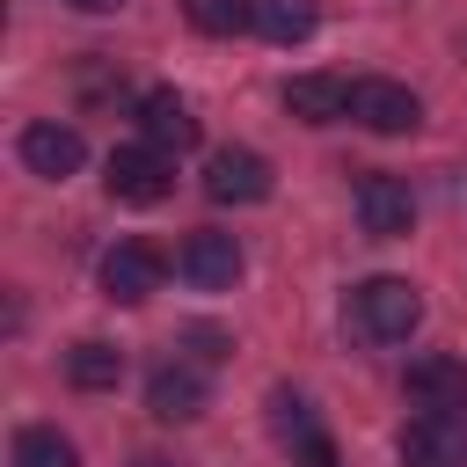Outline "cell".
Wrapping results in <instances>:
<instances>
[{
    "instance_id": "obj_16",
    "label": "cell",
    "mask_w": 467,
    "mask_h": 467,
    "mask_svg": "<svg viewBox=\"0 0 467 467\" xmlns=\"http://www.w3.org/2000/svg\"><path fill=\"white\" fill-rule=\"evenodd\" d=\"M15 467H80V452H73L66 431H51V423H22V431H15Z\"/></svg>"
},
{
    "instance_id": "obj_2",
    "label": "cell",
    "mask_w": 467,
    "mask_h": 467,
    "mask_svg": "<svg viewBox=\"0 0 467 467\" xmlns=\"http://www.w3.org/2000/svg\"><path fill=\"white\" fill-rule=\"evenodd\" d=\"M102 190H109L117 204H161V197L175 190V153H161L153 139H139V146H109V161H102Z\"/></svg>"
},
{
    "instance_id": "obj_20",
    "label": "cell",
    "mask_w": 467,
    "mask_h": 467,
    "mask_svg": "<svg viewBox=\"0 0 467 467\" xmlns=\"http://www.w3.org/2000/svg\"><path fill=\"white\" fill-rule=\"evenodd\" d=\"M66 7H80V15H117L124 0H66Z\"/></svg>"
},
{
    "instance_id": "obj_3",
    "label": "cell",
    "mask_w": 467,
    "mask_h": 467,
    "mask_svg": "<svg viewBox=\"0 0 467 467\" xmlns=\"http://www.w3.org/2000/svg\"><path fill=\"white\" fill-rule=\"evenodd\" d=\"M350 117H358L365 131H379V139H401V131L423 124V102H416V88H401V80H350Z\"/></svg>"
},
{
    "instance_id": "obj_7",
    "label": "cell",
    "mask_w": 467,
    "mask_h": 467,
    "mask_svg": "<svg viewBox=\"0 0 467 467\" xmlns=\"http://www.w3.org/2000/svg\"><path fill=\"white\" fill-rule=\"evenodd\" d=\"M15 153H22V168L29 175H44V182H66L80 161H88V139L73 131V124H22V139H15Z\"/></svg>"
},
{
    "instance_id": "obj_15",
    "label": "cell",
    "mask_w": 467,
    "mask_h": 467,
    "mask_svg": "<svg viewBox=\"0 0 467 467\" xmlns=\"http://www.w3.org/2000/svg\"><path fill=\"white\" fill-rule=\"evenodd\" d=\"M66 379H73L80 394H109V387L124 379V350H117V343H102V336H88V343H73V350H66Z\"/></svg>"
},
{
    "instance_id": "obj_12",
    "label": "cell",
    "mask_w": 467,
    "mask_h": 467,
    "mask_svg": "<svg viewBox=\"0 0 467 467\" xmlns=\"http://www.w3.org/2000/svg\"><path fill=\"white\" fill-rule=\"evenodd\" d=\"M409 394H416L423 409H445V416H467V358H445V350H431V358H416V365H409Z\"/></svg>"
},
{
    "instance_id": "obj_11",
    "label": "cell",
    "mask_w": 467,
    "mask_h": 467,
    "mask_svg": "<svg viewBox=\"0 0 467 467\" xmlns=\"http://www.w3.org/2000/svg\"><path fill=\"white\" fill-rule=\"evenodd\" d=\"M146 409H153L161 423H190V416H204V372L182 365V358L153 365V372H146Z\"/></svg>"
},
{
    "instance_id": "obj_14",
    "label": "cell",
    "mask_w": 467,
    "mask_h": 467,
    "mask_svg": "<svg viewBox=\"0 0 467 467\" xmlns=\"http://www.w3.org/2000/svg\"><path fill=\"white\" fill-rule=\"evenodd\" d=\"M285 109L299 124H336V117H350V80L343 73H299V80H285Z\"/></svg>"
},
{
    "instance_id": "obj_17",
    "label": "cell",
    "mask_w": 467,
    "mask_h": 467,
    "mask_svg": "<svg viewBox=\"0 0 467 467\" xmlns=\"http://www.w3.org/2000/svg\"><path fill=\"white\" fill-rule=\"evenodd\" d=\"M255 29L270 44H306L314 36V0H255Z\"/></svg>"
},
{
    "instance_id": "obj_9",
    "label": "cell",
    "mask_w": 467,
    "mask_h": 467,
    "mask_svg": "<svg viewBox=\"0 0 467 467\" xmlns=\"http://www.w3.org/2000/svg\"><path fill=\"white\" fill-rule=\"evenodd\" d=\"M270 431H277V445H292L299 467H343V460H336V438H328V431L314 423V409H306L299 394H285V387L270 394Z\"/></svg>"
},
{
    "instance_id": "obj_4",
    "label": "cell",
    "mask_w": 467,
    "mask_h": 467,
    "mask_svg": "<svg viewBox=\"0 0 467 467\" xmlns=\"http://www.w3.org/2000/svg\"><path fill=\"white\" fill-rule=\"evenodd\" d=\"M204 197L212 204H263L270 197V161L255 146H219L204 161Z\"/></svg>"
},
{
    "instance_id": "obj_10",
    "label": "cell",
    "mask_w": 467,
    "mask_h": 467,
    "mask_svg": "<svg viewBox=\"0 0 467 467\" xmlns=\"http://www.w3.org/2000/svg\"><path fill=\"white\" fill-rule=\"evenodd\" d=\"M175 270H182L197 292H234V277H241V241H234V234H190L182 255H175Z\"/></svg>"
},
{
    "instance_id": "obj_8",
    "label": "cell",
    "mask_w": 467,
    "mask_h": 467,
    "mask_svg": "<svg viewBox=\"0 0 467 467\" xmlns=\"http://www.w3.org/2000/svg\"><path fill=\"white\" fill-rule=\"evenodd\" d=\"M358 226L372 241H401L416 226V197L401 175H358Z\"/></svg>"
},
{
    "instance_id": "obj_1",
    "label": "cell",
    "mask_w": 467,
    "mask_h": 467,
    "mask_svg": "<svg viewBox=\"0 0 467 467\" xmlns=\"http://www.w3.org/2000/svg\"><path fill=\"white\" fill-rule=\"evenodd\" d=\"M416 321H423V299H416L409 277H365L350 292V328L372 336V343H409Z\"/></svg>"
},
{
    "instance_id": "obj_21",
    "label": "cell",
    "mask_w": 467,
    "mask_h": 467,
    "mask_svg": "<svg viewBox=\"0 0 467 467\" xmlns=\"http://www.w3.org/2000/svg\"><path fill=\"white\" fill-rule=\"evenodd\" d=\"M131 467H168V460H131Z\"/></svg>"
},
{
    "instance_id": "obj_5",
    "label": "cell",
    "mask_w": 467,
    "mask_h": 467,
    "mask_svg": "<svg viewBox=\"0 0 467 467\" xmlns=\"http://www.w3.org/2000/svg\"><path fill=\"white\" fill-rule=\"evenodd\" d=\"M161 277H168V263H161L153 241H117V248L102 255V292H109L117 306H146V299L161 292Z\"/></svg>"
},
{
    "instance_id": "obj_19",
    "label": "cell",
    "mask_w": 467,
    "mask_h": 467,
    "mask_svg": "<svg viewBox=\"0 0 467 467\" xmlns=\"http://www.w3.org/2000/svg\"><path fill=\"white\" fill-rule=\"evenodd\" d=\"M190 343H197V358H204V365H212V358H226V350H219V336H212V328H190Z\"/></svg>"
},
{
    "instance_id": "obj_13",
    "label": "cell",
    "mask_w": 467,
    "mask_h": 467,
    "mask_svg": "<svg viewBox=\"0 0 467 467\" xmlns=\"http://www.w3.org/2000/svg\"><path fill=\"white\" fill-rule=\"evenodd\" d=\"M139 131H146L161 153L197 146V117H190V102H182L175 88H146V95H139Z\"/></svg>"
},
{
    "instance_id": "obj_6",
    "label": "cell",
    "mask_w": 467,
    "mask_h": 467,
    "mask_svg": "<svg viewBox=\"0 0 467 467\" xmlns=\"http://www.w3.org/2000/svg\"><path fill=\"white\" fill-rule=\"evenodd\" d=\"M401 460L409 467H467V416L423 409L401 423Z\"/></svg>"
},
{
    "instance_id": "obj_18",
    "label": "cell",
    "mask_w": 467,
    "mask_h": 467,
    "mask_svg": "<svg viewBox=\"0 0 467 467\" xmlns=\"http://www.w3.org/2000/svg\"><path fill=\"white\" fill-rule=\"evenodd\" d=\"M182 15H190L204 36H241V29H255V0H182Z\"/></svg>"
}]
</instances>
